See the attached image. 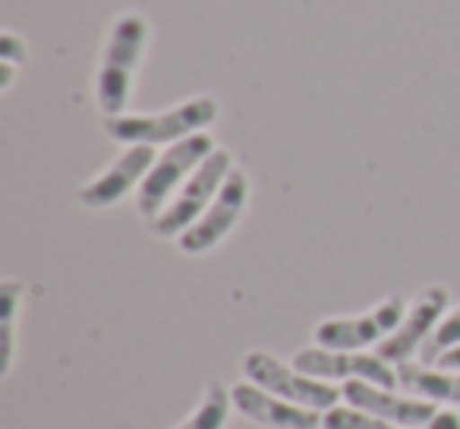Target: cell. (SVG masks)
Masks as SVG:
<instances>
[{
    "label": "cell",
    "mask_w": 460,
    "mask_h": 429,
    "mask_svg": "<svg viewBox=\"0 0 460 429\" xmlns=\"http://www.w3.org/2000/svg\"><path fill=\"white\" fill-rule=\"evenodd\" d=\"M22 282L7 278L0 284V338H4V372H10L13 366V322H16V307H20Z\"/></svg>",
    "instance_id": "15"
},
{
    "label": "cell",
    "mask_w": 460,
    "mask_h": 429,
    "mask_svg": "<svg viewBox=\"0 0 460 429\" xmlns=\"http://www.w3.org/2000/svg\"><path fill=\"white\" fill-rule=\"evenodd\" d=\"M397 370V385L407 395L426 398L432 404H445V407H460V372L445 370L435 363H407L394 366Z\"/></svg>",
    "instance_id": "13"
},
{
    "label": "cell",
    "mask_w": 460,
    "mask_h": 429,
    "mask_svg": "<svg viewBox=\"0 0 460 429\" xmlns=\"http://www.w3.org/2000/svg\"><path fill=\"white\" fill-rule=\"evenodd\" d=\"M215 148L217 146L208 133H192L180 142H171V146L155 158L152 171H148L146 180L139 183L136 205H139L142 219L146 221L158 219L161 211L167 209V202L173 199V192L186 183V177H190Z\"/></svg>",
    "instance_id": "4"
},
{
    "label": "cell",
    "mask_w": 460,
    "mask_h": 429,
    "mask_svg": "<svg viewBox=\"0 0 460 429\" xmlns=\"http://www.w3.org/2000/svg\"><path fill=\"white\" fill-rule=\"evenodd\" d=\"M230 171H234L230 152L215 148V152L186 177V183L180 186L177 196L167 202V209L161 211L158 219L148 221V231L164 240H177L183 231H190V228L202 219V211L211 205V199L217 196V190L224 186Z\"/></svg>",
    "instance_id": "3"
},
{
    "label": "cell",
    "mask_w": 460,
    "mask_h": 429,
    "mask_svg": "<svg viewBox=\"0 0 460 429\" xmlns=\"http://www.w3.org/2000/svg\"><path fill=\"white\" fill-rule=\"evenodd\" d=\"M148 39V22L142 13H123L111 26L108 48L102 54V64L95 73V102L104 111V117L127 114L133 76L139 67L142 48Z\"/></svg>",
    "instance_id": "1"
},
{
    "label": "cell",
    "mask_w": 460,
    "mask_h": 429,
    "mask_svg": "<svg viewBox=\"0 0 460 429\" xmlns=\"http://www.w3.org/2000/svg\"><path fill=\"white\" fill-rule=\"evenodd\" d=\"M246 199H250V180H246V174L240 171V167H234V171L227 174V180H224V186L217 190V196L211 199V205L202 211V219H199L190 231H183L177 237L180 253H186V256H202V253L215 250V246L237 228L240 215H243V209H246Z\"/></svg>",
    "instance_id": "7"
},
{
    "label": "cell",
    "mask_w": 460,
    "mask_h": 429,
    "mask_svg": "<svg viewBox=\"0 0 460 429\" xmlns=\"http://www.w3.org/2000/svg\"><path fill=\"white\" fill-rule=\"evenodd\" d=\"M403 319V297L391 294L378 307L366 309L357 316H334L322 319L313 328V338L319 347H334V351H363L369 344H382Z\"/></svg>",
    "instance_id": "6"
},
{
    "label": "cell",
    "mask_w": 460,
    "mask_h": 429,
    "mask_svg": "<svg viewBox=\"0 0 460 429\" xmlns=\"http://www.w3.org/2000/svg\"><path fill=\"white\" fill-rule=\"evenodd\" d=\"M243 372L250 382L262 385L265 391L271 395L284 398V401H294L300 407H309V410H332L338 404V398H344V389L338 385L325 382V379H315V376H306L300 372L294 363H284V360L271 357L269 351H250L243 357Z\"/></svg>",
    "instance_id": "5"
},
{
    "label": "cell",
    "mask_w": 460,
    "mask_h": 429,
    "mask_svg": "<svg viewBox=\"0 0 460 429\" xmlns=\"http://www.w3.org/2000/svg\"><path fill=\"white\" fill-rule=\"evenodd\" d=\"M322 429H403V426L382 420L376 414H366V410L353 407V404H344V407L334 404L332 410L322 414Z\"/></svg>",
    "instance_id": "16"
},
{
    "label": "cell",
    "mask_w": 460,
    "mask_h": 429,
    "mask_svg": "<svg viewBox=\"0 0 460 429\" xmlns=\"http://www.w3.org/2000/svg\"><path fill=\"white\" fill-rule=\"evenodd\" d=\"M426 429H460V416L454 410H438Z\"/></svg>",
    "instance_id": "19"
},
{
    "label": "cell",
    "mask_w": 460,
    "mask_h": 429,
    "mask_svg": "<svg viewBox=\"0 0 460 429\" xmlns=\"http://www.w3.org/2000/svg\"><path fill=\"white\" fill-rule=\"evenodd\" d=\"M22 54H26V41H20L13 32H4V51H0V60L13 64V60H22Z\"/></svg>",
    "instance_id": "18"
},
{
    "label": "cell",
    "mask_w": 460,
    "mask_h": 429,
    "mask_svg": "<svg viewBox=\"0 0 460 429\" xmlns=\"http://www.w3.org/2000/svg\"><path fill=\"white\" fill-rule=\"evenodd\" d=\"M217 121V102L211 95H196L180 102L177 108L161 114H117L104 121L111 139L127 146H171L192 133H205V127Z\"/></svg>",
    "instance_id": "2"
},
{
    "label": "cell",
    "mask_w": 460,
    "mask_h": 429,
    "mask_svg": "<svg viewBox=\"0 0 460 429\" xmlns=\"http://www.w3.org/2000/svg\"><path fill=\"white\" fill-rule=\"evenodd\" d=\"M230 404H234V398H230L227 385L208 382V389L202 391V401L177 429H224L230 416Z\"/></svg>",
    "instance_id": "14"
},
{
    "label": "cell",
    "mask_w": 460,
    "mask_h": 429,
    "mask_svg": "<svg viewBox=\"0 0 460 429\" xmlns=\"http://www.w3.org/2000/svg\"><path fill=\"white\" fill-rule=\"evenodd\" d=\"M230 398H234V407L246 416V420L259 423L265 429H322V414L319 410L300 407L294 401H284V398L265 391L256 382H237L230 385Z\"/></svg>",
    "instance_id": "11"
},
{
    "label": "cell",
    "mask_w": 460,
    "mask_h": 429,
    "mask_svg": "<svg viewBox=\"0 0 460 429\" xmlns=\"http://www.w3.org/2000/svg\"><path fill=\"white\" fill-rule=\"evenodd\" d=\"M435 366H445V370H457L460 372V344L451 347V351H445L438 360H435Z\"/></svg>",
    "instance_id": "20"
},
{
    "label": "cell",
    "mask_w": 460,
    "mask_h": 429,
    "mask_svg": "<svg viewBox=\"0 0 460 429\" xmlns=\"http://www.w3.org/2000/svg\"><path fill=\"white\" fill-rule=\"evenodd\" d=\"M294 366L306 376L325 379V382H350V379H363V382H376L385 389L397 385V370L382 360L378 353L366 351H334V347H303L294 357Z\"/></svg>",
    "instance_id": "9"
},
{
    "label": "cell",
    "mask_w": 460,
    "mask_h": 429,
    "mask_svg": "<svg viewBox=\"0 0 460 429\" xmlns=\"http://www.w3.org/2000/svg\"><path fill=\"white\" fill-rule=\"evenodd\" d=\"M447 303H451L447 288H441V284H429V288H422L420 294H416V300L410 303V309L403 313L401 326H397L394 332H391L388 338L376 347V353L382 360H388L391 366L407 363V360L413 357V353H420L422 347H426V341L432 338V332L438 328V322L445 319Z\"/></svg>",
    "instance_id": "8"
},
{
    "label": "cell",
    "mask_w": 460,
    "mask_h": 429,
    "mask_svg": "<svg viewBox=\"0 0 460 429\" xmlns=\"http://www.w3.org/2000/svg\"><path fill=\"white\" fill-rule=\"evenodd\" d=\"M457 344H460V307L451 309V313H445V319L438 322V328L432 332V338H429L426 347L420 351L422 363H435L441 353L451 351V347H457Z\"/></svg>",
    "instance_id": "17"
},
{
    "label": "cell",
    "mask_w": 460,
    "mask_h": 429,
    "mask_svg": "<svg viewBox=\"0 0 460 429\" xmlns=\"http://www.w3.org/2000/svg\"><path fill=\"white\" fill-rule=\"evenodd\" d=\"M344 398L347 404L366 410V414H376L388 423H397L403 429H426L432 423V416L438 414V404L426 401V398L416 395H397L394 389H385V385L376 382H363V379H350L344 382Z\"/></svg>",
    "instance_id": "10"
},
{
    "label": "cell",
    "mask_w": 460,
    "mask_h": 429,
    "mask_svg": "<svg viewBox=\"0 0 460 429\" xmlns=\"http://www.w3.org/2000/svg\"><path fill=\"white\" fill-rule=\"evenodd\" d=\"M155 146H127V152L108 167L98 177H92L89 183L79 190V202L85 209H111L117 205L136 183L146 180V174L152 171L155 165Z\"/></svg>",
    "instance_id": "12"
}]
</instances>
